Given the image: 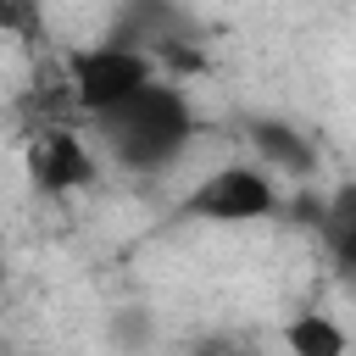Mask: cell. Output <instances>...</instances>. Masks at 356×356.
I'll return each mask as SVG.
<instances>
[{
    "instance_id": "obj_1",
    "label": "cell",
    "mask_w": 356,
    "mask_h": 356,
    "mask_svg": "<svg viewBox=\"0 0 356 356\" xmlns=\"http://www.w3.org/2000/svg\"><path fill=\"white\" fill-rule=\"evenodd\" d=\"M95 128H100L106 150H111L122 167H134V172H161V167L178 161V150L189 145L195 117H189V100H184L172 83L145 78L134 95H122L117 106L95 111Z\"/></svg>"
},
{
    "instance_id": "obj_7",
    "label": "cell",
    "mask_w": 356,
    "mask_h": 356,
    "mask_svg": "<svg viewBox=\"0 0 356 356\" xmlns=\"http://www.w3.org/2000/svg\"><path fill=\"white\" fill-rule=\"evenodd\" d=\"M284 345H289L295 356H345V350H350L345 328L328 323L323 312H300V317L284 328Z\"/></svg>"
},
{
    "instance_id": "obj_9",
    "label": "cell",
    "mask_w": 356,
    "mask_h": 356,
    "mask_svg": "<svg viewBox=\"0 0 356 356\" xmlns=\"http://www.w3.org/2000/svg\"><path fill=\"white\" fill-rule=\"evenodd\" d=\"M117 334H122V339H145V317H139V312H134V317H122V328H117Z\"/></svg>"
},
{
    "instance_id": "obj_5",
    "label": "cell",
    "mask_w": 356,
    "mask_h": 356,
    "mask_svg": "<svg viewBox=\"0 0 356 356\" xmlns=\"http://www.w3.org/2000/svg\"><path fill=\"white\" fill-rule=\"evenodd\" d=\"M250 145H256V156H261L267 167H284V172H295V178H306V172L317 167V150L306 145V134H295V128L278 122V117H256V122H250Z\"/></svg>"
},
{
    "instance_id": "obj_10",
    "label": "cell",
    "mask_w": 356,
    "mask_h": 356,
    "mask_svg": "<svg viewBox=\"0 0 356 356\" xmlns=\"http://www.w3.org/2000/svg\"><path fill=\"white\" fill-rule=\"evenodd\" d=\"M0 284H6V267H0Z\"/></svg>"
},
{
    "instance_id": "obj_2",
    "label": "cell",
    "mask_w": 356,
    "mask_h": 356,
    "mask_svg": "<svg viewBox=\"0 0 356 356\" xmlns=\"http://www.w3.org/2000/svg\"><path fill=\"white\" fill-rule=\"evenodd\" d=\"M150 78V56L134 50V44H95V50H72L67 56V95L78 111H106L117 106L122 95H134L139 83Z\"/></svg>"
},
{
    "instance_id": "obj_4",
    "label": "cell",
    "mask_w": 356,
    "mask_h": 356,
    "mask_svg": "<svg viewBox=\"0 0 356 356\" xmlns=\"http://www.w3.org/2000/svg\"><path fill=\"white\" fill-rule=\"evenodd\" d=\"M95 156L83 150V139L67 128V122H56V128H39L33 139H28V178H33V189H44V195H67V189H83V184H95Z\"/></svg>"
},
{
    "instance_id": "obj_6",
    "label": "cell",
    "mask_w": 356,
    "mask_h": 356,
    "mask_svg": "<svg viewBox=\"0 0 356 356\" xmlns=\"http://www.w3.org/2000/svg\"><path fill=\"white\" fill-rule=\"evenodd\" d=\"M317 228H323V239H328L339 273H356V189H350V184L334 189V200L317 211Z\"/></svg>"
},
{
    "instance_id": "obj_3",
    "label": "cell",
    "mask_w": 356,
    "mask_h": 356,
    "mask_svg": "<svg viewBox=\"0 0 356 356\" xmlns=\"http://www.w3.org/2000/svg\"><path fill=\"white\" fill-rule=\"evenodd\" d=\"M178 211L195 222H250V217L278 211V189L261 167H217L189 189V200Z\"/></svg>"
},
{
    "instance_id": "obj_8",
    "label": "cell",
    "mask_w": 356,
    "mask_h": 356,
    "mask_svg": "<svg viewBox=\"0 0 356 356\" xmlns=\"http://www.w3.org/2000/svg\"><path fill=\"white\" fill-rule=\"evenodd\" d=\"M0 33L39 39V6L33 0H0Z\"/></svg>"
}]
</instances>
